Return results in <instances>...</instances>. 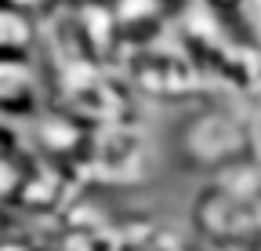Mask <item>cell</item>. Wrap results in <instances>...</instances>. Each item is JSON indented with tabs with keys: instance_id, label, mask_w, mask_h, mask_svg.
I'll list each match as a JSON object with an SVG mask.
<instances>
[{
	"instance_id": "cell-5",
	"label": "cell",
	"mask_w": 261,
	"mask_h": 251,
	"mask_svg": "<svg viewBox=\"0 0 261 251\" xmlns=\"http://www.w3.org/2000/svg\"><path fill=\"white\" fill-rule=\"evenodd\" d=\"M196 8L207 11L214 22H221L228 33H232V26H240V22L250 15L254 0H196Z\"/></svg>"
},
{
	"instance_id": "cell-6",
	"label": "cell",
	"mask_w": 261,
	"mask_h": 251,
	"mask_svg": "<svg viewBox=\"0 0 261 251\" xmlns=\"http://www.w3.org/2000/svg\"><path fill=\"white\" fill-rule=\"evenodd\" d=\"M15 156H22V131L15 128L11 120L0 117V164L15 161Z\"/></svg>"
},
{
	"instance_id": "cell-3",
	"label": "cell",
	"mask_w": 261,
	"mask_h": 251,
	"mask_svg": "<svg viewBox=\"0 0 261 251\" xmlns=\"http://www.w3.org/2000/svg\"><path fill=\"white\" fill-rule=\"evenodd\" d=\"M44 109V84L33 62L0 58V117L4 120H33Z\"/></svg>"
},
{
	"instance_id": "cell-9",
	"label": "cell",
	"mask_w": 261,
	"mask_h": 251,
	"mask_svg": "<svg viewBox=\"0 0 261 251\" xmlns=\"http://www.w3.org/2000/svg\"><path fill=\"white\" fill-rule=\"evenodd\" d=\"M257 200H261V168H257Z\"/></svg>"
},
{
	"instance_id": "cell-1",
	"label": "cell",
	"mask_w": 261,
	"mask_h": 251,
	"mask_svg": "<svg viewBox=\"0 0 261 251\" xmlns=\"http://www.w3.org/2000/svg\"><path fill=\"white\" fill-rule=\"evenodd\" d=\"M181 149L192 164L200 168H228L250 156L254 135L250 128L225 106H207L200 109L181 131Z\"/></svg>"
},
{
	"instance_id": "cell-2",
	"label": "cell",
	"mask_w": 261,
	"mask_h": 251,
	"mask_svg": "<svg viewBox=\"0 0 261 251\" xmlns=\"http://www.w3.org/2000/svg\"><path fill=\"white\" fill-rule=\"evenodd\" d=\"M130 77L145 95L156 99H178L200 80V70L192 66V58L185 51H171V48H142L130 55Z\"/></svg>"
},
{
	"instance_id": "cell-7",
	"label": "cell",
	"mask_w": 261,
	"mask_h": 251,
	"mask_svg": "<svg viewBox=\"0 0 261 251\" xmlns=\"http://www.w3.org/2000/svg\"><path fill=\"white\" fill-rule=\"evenodd\" d=\"M0 4H8V8H15V11H22V15H33V18H47L51 11H58L62 4H69V0H0Z\"/></svg>"
},
{
	"instance_id": "cell-4",
	"label": "cell",
	"mask_w": 261,
	"mask_h": 251,
	"mask_svg": "<svg viewBox=\"0 0 261 251\" xmlns=\"http://www.w3.org/2000/svg\"><path fill=\"white\" fill-rule=\"evenodd\" d=\"M37 44H40V22L33 15H22L8 4H0V58L33 62Z\"/></svg>"
},
{
	"instance_id": "cell-10",
	"label": "cell",
	"mask_w": 261,
	"mask_h": 251,
	"mask_svg": "<svg viewBox=\"0 0 261 251\" xmlns=\"http://www.w3.org/2000/svg\"><path fill=\"white\" fill-rule=\"evenodd\" d=\"M4 226H8V222H4V215H0V237H4Z\"/></svg>"
},
{
	"instance_id": "cell-8",
	"label": "cell",
	"mask_w": 261,
	"mask_h": 251,
	"mask_svg": "<svg viewBox=\"0 0 261 251\" xmlns=\"http://www.w3.org/2000/svg\"><path fill=\"white\" fill-rule=\"evenodd\" d=\"M156 4H163V8H174V4H181V0H156Z\"/></svg>"
}]
</instances>
